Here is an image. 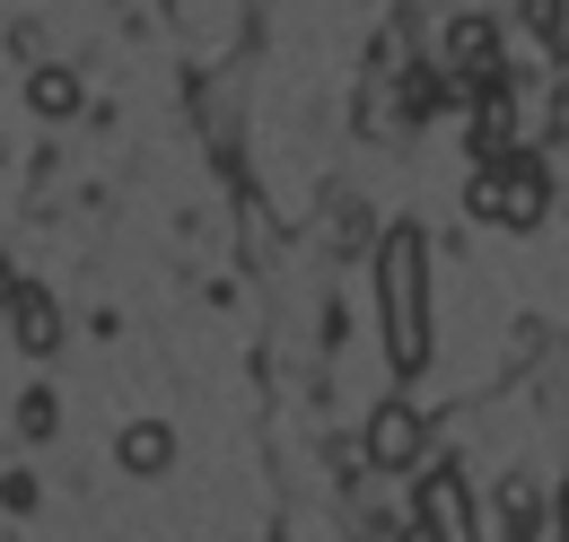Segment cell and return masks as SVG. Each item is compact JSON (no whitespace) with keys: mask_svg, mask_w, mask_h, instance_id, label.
<instances>
[{"mask_svg":"<svg viewBox=\"0 0 569 542\" xmlns=\"http://www.w3.org/2000/svg\"><path fill=\"white\" fill-rule=\"evenodd\" d=\"M377 298H386V359L403 377L429 368V237L421 228H395L377 245Z\"/></svg>","mask_w":569,"mask_h":542,"instance_id":"1","label":"cell"},{"mask_svg":"<svg viewBox=\"0 0 569 542\" xmlns=\"http://www.w3.org/2000/svg\"><path fill=\"white\" fill-rule=\"evenodd\" d=\"M465 210L473 219H491V228H543V210H552V175H543V158H499V167H482L473 175V193H465Z\"/></svg>","mask_w":569,"mask_h":542,"instance_id":"2","label":"cell"},{"mask_svg":"<svg viewBox=\"0 0 569 542\" xmlns=\"http://www.w3.org/2000/svg\"><path fill=\"white\" fill-rule=\"evenodd\" d=\"M421 455H429V420L412 403L368 411V464H377V473H421Z\"/></svg>","mask_w":569,"mask_h":542,"instance_id":"3","label":"cell"},{"mask_svg":"<svg viewBox=\"0 0 569 542\" xmlns=\"http://www.w3.org/2000/svg\"><path fill=\"white\" fill-rule=\"evenodd\" d=\"M412 516H421L429 542H473V499H465V473H456V464H429Z\"/></svg>","mask_w":569,"mask_h":542,"instance_id":"4","label":"cell"},{"mask_svg":"<svg viewBox=\"0 0 569 542\" xmlns=\"http://www.w3.org/2000/svg\"><path fill=\"white\" fill-rule=\"evenodd\" d=\"M508 149H517V97H508V79L491 70V79H473V158L499 167Z\"/></svg>","mask_w":569,"mask_h":542,"instance_id":"5","label":"cell"},{"mask_svg":"<svg viewBox=\"0 0 569 542\" xmlns=\"http://www.w3.org/2000/svg\"><path fill=\"white\" fill-rule=\"evenodd\" d=\"M9 333H18V350H27V359H53V350H62V307H53L44 289H18Z\"/></svg>","mask_w":569,"mask_h":542,"instance_id":"6","label":"cell"},{"mask_svg":"<svg viewBox=\"0 0 569 542\" xmlns=\"http://www.w3.org/2000/svg\"><path fill=\"white\" fill-rule=\"evenodd\" d=\"M447 70H465V79H491L499 70V27L491 18H456V27H447Z\"/></svg>","mask_w":569,"mask_h":542,"instance_id":"7","label":"cell"},{"mask_svg":"<svg viewBox=\"0 0 569 542\" xmlns=\"http://www.w3.org/2000/svg\"><path fill=\"white\" fill-rule=\"evenodd\" d=\"M114 455H123V473H167V464H176V429H167V420H132Z\"/></svg>","mask_w":569,"mask_h":542,"instance_id":"8","label":"cell"},{"mask_svg":"<svg viewBox=\"0 0 569 542\" xmlns=\"http://www.w3.org/2000/svg\"><path fill=\"white\" fill-rule=\"evenodd\" d=\"M27 106H36L44 123H71V114H79V70L44 62V70H36V79H27Z\"/></svg>","mask_w":569,"mask_h":542,"instance_id":"9","label":"cell"},{"mask_svg":"<svg viewBox=\"0 0 569 542\" xmlns=\"http://www.w3.org/2000/svg\"><path fill=\"white\" fill-rule=\"evenodd\" d=\"M403 106H412V114H438V106H447V79H438V70H412V88H403Z\"/></svg>","mask_w":569,"mask_h":542,"instance_id":"10","label":"cell"},{"mask_svg":"<svg viewBox=\"0 0 569 542\" xmlns=\"http://www.w3.org/2000/svg\"><path fill=\"white\" fill-rule=\"evenodd\" d=\"M18 429L44 438V429H53V394H27V403H18Z\"/></svg>","mask_w":569,"mask_h":542,"instance_id":"11","label":"cell"},{"mask_svg":"<svg viewBox=\"0 0 569 542\" xmlns=\"http://www.w3.org/2000/svg\"><path fill=\"white\" fill-rule=\"evenodd\" d=\"M18 289H27V280H18V271L0 263V307H18Z\"/></svg>","mask_w":569,"mask_h":542,"instance_id":"12","label":"cell"},{"mask_svg":"<svg viewBox=\"0 0 569 542\" xmlns=\"http://www.w3.org/2000/svg\"><path fill=\"white\" fill-rule=\"evenodd\" d=\"M561 542H569V481H561Z\"/></svg>","mask_w":569,"mask_h":542,"instance_id":"13","label":"cell"},{"mask_svg":"<svg viewBox=\"0 0 569 542\" xmlns=\"http://www.w3.org/2000/svg\"><path fill=\"white\" fill-rule=\"evenodd\" d=\"M508 542H535V525H508Z\"/></svg>","mask_w":569,"mask_h":542,"instance_id":"14","label":"cell"}]
</instances>
